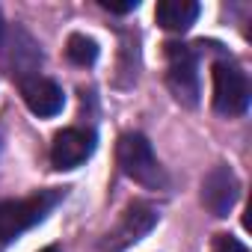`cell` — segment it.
Returning <instances> with one entry per match:
<instances>
[{"label":"cell","instance_id":"obj_1","mask_svg":"<svg viewBox=\"0 0 252 252\" xmlns=\"http://www.w3.org/2000/svg\"><path fill=\"white\" fill-rule=\"evenodd\" d=\"M65 190H42L24 199H6L0 202V243H9L15 237H21L24 231H30L33 225H39L60 202H63Z\"/></svg>","mask_w":252,"mask_h":252},{"label":"cell","instance_id":"obj_2","mask_svg":"<svg viewBox=\"0 0 252 252\" xmlns=\"http://www.w3.org/2000/svg\"><path fill=\"white\" fill-rule=\"evenodd\" d=\"M116 158H119L122 172L128 175V178H134L137 184L152 187V190L166 187L163 166L158 163V158L152 152V143L143 134H122L119 146H116Z\"/></svg>","mask_w":252,"mask_h":252},{"label":"cell","instance_id":"obj_3","mask_svg":"<svg viewBox=\"0 0 252 252\" xmlns=\"http://www.w3.org/2000/svg\"><path fill=\"white\" fill-rule=\"evenodd\" d=\"M166 86L178 104H199V60L190 45L169 42L166 45Z\"/></svg>","mask_w":252,"mask_h":252},{"label":"cell","instance_id":"obj_4","mask_svg":"<svg viewBox=\"0 0 252 252\" xmlns=\"http://www.w3.org/2000/svg\"><path fill=\"white\" fill-rule=\"evenodd\" d=\"M160 220V211L152 205V202H131L128 208L122 211L119 222L104 234L101 246L107 252H122V249H128L134 246L137 240H143Z\"/></svg>","mask_w":252,"mask_h":252},{"label":"cell","instance_id":"obj_5","mask_svg":"<svg viewBox=\"0 0 252 252\" xmlns=\"http://www.w3.org/2000/svg\"><path fill=\"white\" fill-rule=\"evenodd\" d=\"M214 110L228 119L249 110V80L243 68L228 60H220L214 65Z\"/></svg>","mask_w":252,"mask_h":252},{"label":"cell","instance_id":"obj_6","mask_svg":"<svg viewBox=\"0 0 252 252\" xmlns=\"http://www.w3.org/2000/svg\"><path fill=\"white\" fill-rule=\"evenodd\" d=\"M237 199H240V181L231 166L220 163L202 178V202L214 217H228Z\"/></svg>","mask_w":252,"mask_h":252},{"label":"cell","instance_id":"obj_7","mask_svg":"<svg viewBox=\"0 0 252 252\" xmlns=\"http://www.w3.org/2000/svg\"><path fill=\"white\" fill-rule=\"evenodd\" d=\"M95 152V134L83 128H65L51 143V163L54 169H77Z\"/></svg>","mask_w":252,"mask_h":252},{"label":"cell","instance_id":"obj_8","mask_svg":"<svg viewBox=\"0 0 252 252\" xmlns=\"http://www.w3.org/2000/svg\"><path fill=\"white\" fill-rule=\"evenodd\" d=\"M21 95H24V104L30 107V113H36V116H57L65 104L63 86L42 74L21 77Z\"/></svg>","mask_w":252,"mask_h":252},{"label":"cell","instance_id":"obj_9","mask_svg":"<svg viewBox=\"0 0 252 252\" xmlns=\"http://www.w3.org/2000/svg\"><path fill=\"white\" fill-rule=\"evenodd\" d=\"M155 18L163 30L169 33H184L196 24L199 18V3L196 0H163L155 9Z\"/></svg>","mask_w":252,"mask_h":252},{"label":"cell","instance_id":"obj_10","mask_svg":"<svg viewBox=\"0 0 252 252\" xmlns=\"http://www.w3.org/2000/svg\"><path fill=\"white\" fill-rule=\"evenodd\" d=\"M65 54L74 65H92L98 60V42L83 36V33H71L68 45H65Z\"/></svg>","mask_w":252,"mask_h":252},{"label":"cell","instance_id":"obj_11","mask_svg":"<svg viewBox=\"0 0 252 252\" xmlns=\"http://www.w3.org/2000/svg\"><path fill=\"white\" fill-rule=\"evenodd\" d=\"M211 252H249V249H246L237 237H231V234H217Z\"/></svg>","mask_w":252,"mask_h":252},{"label":"cell","instance_id":"obj_12","mask_svg":"<svg viewBox=\"0 0 252 252\" xmlns=\"http://www.w3.org/2000/svg\"><path fill=\"white\" fill-rule=\"evenodd\" d=\"M101 6L110 9V12H116V15H125V12H134L140 3H137V0H128V3H110V0H101Z\"/></svg>","mask_w":252,"mask_h":252},{"label":"cell","instance_id":"obj_13","mask_svg":"<svg viewBox=\"0 0 252 252\" xmlns=\"http://www.w3.org/2000/svg\"><path fill=\"white\" fill-rule=\"evenodd\" d=\"M0 42H3V15H0Z\"/></svg>","mask_w":252,"mask_h":252},{"label":"cell","instance_id":"obj_14","mask_svg":"<svg viewBox=\"0 0 252 252\" xmlns=\"http://www.w3.org/2000/svg\"><path fill=\"white\" fill-rule=\"evenodd\" d=\"M42 252H60V246H48V249H42Z\"/></svg>","mask_w":252,"mask_h":252}]
</instances>
